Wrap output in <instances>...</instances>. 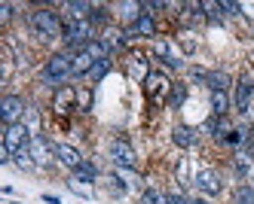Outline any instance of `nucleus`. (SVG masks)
<instances>
[{"label":"nucleus","instance_id":"3","mask_svg":"<svg viewBox=\"0 0 254 204\" xmlns=\"http://www.w3.org/2000/svg\"><path fill=\"white\" fill-rule=\"evenodd\" d=\"M64 40H67L70 46H86V43H92V18H83V22L67 18V22H64Z\"/></svg>","mask_w":254,"mask_h":204},{"label":"nucleus","instance_id":"9","mask_svg":"<svg viewBox=\"0 0 254 204\" xmlns=\"http://www.w3.org/2000/svg\"><path fill=\"white\" fill-rule=\"evenodd\" d=\"M111 159H114V164H120V168H132L135 164V150L129 146V140H114L111 143Z\"/></svg>","mask_w":254,"mask_h":204},{"label":"nucleus","instance_id":"2","mask_svg":"<svg viewBox=\"0 0 254 204\" xmlns=\"http://www.w3.org/2000/svg\"><path fill=\"white\" fill-rule=\"evenodd\" d=\"M144 95H147V101L153 104V107H162L169 101V95H172V82H169V77L166 73H159V70H153L147 80H144Z\"/></svg>","mask_w":254,"mask_h":204},{"label":"nucleus","instance_id":"21","mask_svg":"<svg viewBox=\"0 0 254 204\" xmlns=\"http://www.w3.org/2000/svg\"><path fill=\"white\" fill-rule=\"evenodd\" d=\"M205 80L211 82V91H227V85H230V77H227V73H221V70H214V73H208Z\"/></svg>","mask_w":254,"mask_h":204},{"label":"nucleus","instance_id":"31","mask_svg":"<svg viewBox=\"0 0 254 204\" xmlns=\"http://www.w3.org/2000/svg\"><path fill=\"white\" fill-rule=\"evenodd\" d=\"M9 15H12V3H3V6H0V18H3V22H6Z\"/></svg>","mask_w":254,"mask_h":204},{"label":"nucleus","instance_id":"7","mask_svg":"<svg viewBox=\"0 0 254 204\" xmlns=\"http://www.w3.org/2000/svg\"><path fill=\"white\" fill-rule=\"evenodd\" d=\"M31 140H34V137L28 134V128H25V125H6V140H3V146H6V153H9V156H15L19 150H25Z\"/></svg>","mask_w":254,"mask_h":204},{"label":"nucleus","instance_id":"24","mask_svg":"<svg viewBox=\"0 0 254 204\" xmlns=\"http://www.w3.org/2000/svg\"><path fill=\"white\" fill-rule=\"evenodd\" d=\"M236 204H254V189L251 186H239L236 189Z\"/></svg>","mask_w":254,"mask_h":204},{"label":"nucleus","instance_id":"1","mask_svg":"<svg viewBox=\"0 0 254 204\" xmlns=\"http://www.w3.org/2000/svg\"><path fill=\"white\" fill-rule=\"evenodd\" d=\"M31 28L43 40H56V37H64V22L52 12V9H37L31 15Z\"/></svg>","mask_w":254,"mask_h":204},{"label":"nucleus","instance_id":"25","mask_svg":"<svg viewBox=\"0 0 254 204\" xmlns=\"http://www.w3.org/2000/svg\"><path fill=\"white\" fill-rule=\"evenodd\" d=\"M184 98H187V88L181 85V82H178V85H172V95H169V101L178 107V104H184Z\"/></svg>","mask_w":254,"mask_h":204},{"label":"nucleus","instance_id":"29","mask_svg":"<svg viewBox=\"0 0 254 204\" xmlns=\"http://www.w3.org/2000/svg\"><path fill=\"white\" fill-rule=\"evenodd\" d=\"M221 9H224V12H230V15H236V12H239V3H233V0H224Z\"/></svg>","mask_w":254,"mask_h":204},{"label":"nucleus","instance_id":"13","mask_svg":"<svg viewBox=\"0 0 254 204\" xmlns=\"http://www.w3.org/2000/svg\"><path fill=\"white\" fill-rule=\"evenodd\" d=\"M56 156H59V162H62V164H67V168H74V171L83 164V156L74 150V146H67V143L56 146Z\"/></svg>","mask_w":254,"mask_h":204},{"label":"nucleus","instance_id":"26","mask_svg":"<svg viewBox=\"0 0 254 204\" xmlns=\"http://www.w3.org/2000/svg\"><path fill=\"white\" fill-rule=\"evenodd\" d=\"M89 107H92V91L89 88L77 91V110H89Z\"/></svg>","mask_w":254,"mask_h":204},{"label":"nucleus","instance_id":"28","mask_svg":"<svg viewBox=\"0 0 254 204\" xmlns=\"http://www.w3.org/2000/svg\"><path fill=\"white\" fill-rule=\"evenodd\" d=\"M181 46H184V52H196V43H193V34L190 31L181 34Z\"/></svg>","mask_w":254,"mask_h":204},{"label":"nucleus","instance_id":"4","mask_svg":"<svg viewBox=\"0 0 254 204\" xmlns=\"http://www.w3.org/2000/svg\"><path fill=\"white\" fill-rule=\"evenodd\" d=\"M70 73H74V64H70L67 55H52V58L46 61V67H43V77L49 82H64Z\"/></svg>","mask_w":254,"mask_h":204},{"label":"nucleus","instance_id":"32","mask_svg":"<svg viewBox=\"0 0 254 204\" xmlns=\"http://www.w3.org/2000/svg\"><path fill=\"white\" fill-rule=\"evenodd\" d=\"M169 204H190V201H187V198H181V195H172Z\"/></svg>","mask_w":254,"mask_h":204},{"label":"nucleus","instance_id":"16","mask_svg":"<svg viewBox=\"0 0 254 204\" xmlns=\"http://www.w3.org/2000/svg\"><path fill=\"white\" fill-rule=\"evenodd\" d=\"M28 150H31V159H34V164H49V143H46L43 137H34Z\"/></svg>","mask_w":254,"mask_h":204},{"label":"nucleus","instance_id":"12","mask_svg":"<svg viewBox=\"0 0 254 204\" xmlns=\"http://www.w3.org/2000/svg\"><path fill=\"white\" fill-rule=\"evenodd\" d=\"M153 34H156V25H153V18L147 12H144L135 25H129V31H126V37H153Z\"/></svg>","mask_w":254,"mask_h":204},{"label":"nucleus","instance_id":"8","mask_svg":"<svg viewBox=\"0 0 254 204\" xmlns=\"http://www.w3.org/2000/svg\"><path fill=\"white\" fill-rule=\"evenodd\" d=\"M25 113V101L15 98V95H6L0 101V116H3L6 125H19V116Z\"/></svg>","mask_w":254,"mask_h":204},{"label":"nucleus","instance_id":"20","mask_svg":"<svg viewBox=\"0 0 254 204\" xmlns=\"http://www.w3.org/2000/svg\"><path fill=\"white\" fill-rule=\"evenodd\" d=\"M95 164H89V162H83L80 164V168L74 171V180H70V183H89V180H95Z\"/></svg>","mask_w":254,"mask_h":204},{"label":"nucleus","instance_id":"22","mask_svg":"<svg viewBox=\"0 0 254 204\" xmlns=\"http://www.w3.org/2000/svg\"><path fill=\"white\" fill-rule=\"evenodd\" d=\"M199 6H202V15L205 18H211V22H221V3H214V0H202V3H199Z\"/></svg>","mask_w":254,"mask_h":204},{"label":"nucleus","instance_id":"5","mask_svg":"<svg viewBox=\"0 0 254 204\" xmlns=\"http://www.w3.org/2000/svg\"><path fill=\"white\" fill-rule=\"evenodd\" d=\"M251 98H254V70H242V77H239V82H236V107L245 110L251 107Z\"/></svg>","mask_w":254,"mask_h":204},{"label":"nucleus","instance_id":"19","mask_svg":"<svg viewBox=\"0 0 254 204\" xmlns=\"http://www.w3.org/2000/svg\"><path fill=\"white\" fill-rule=\"evenodd\" d=\"M123 40H126V34H123V31H117V28H107V31H104V37H101V43H104L107 49H120V46H123Z\"/></svg>","mask_w":254,"mask_h":204},{"label":"nucleus","instance_id":"33","mask_svg":"<svg viewBox=\"0 0 254 204\" xmlns=\"http://www.w3.org/2000/svg\"><path fill=\"white\" fill-rule=\"evenodd\" d=\"M43 201H46V204H59V198H56V195H43Z\"/></svg>","mask_w":254,"mask_h":204},{"label":"nucleus","instance_id":"18","mask_svg":"<svg viewBox=\"0 0 254 204\" xmlns=\"http://www.w3.org/2000/svg\"><path fill=\"white\" fill-rule=\"evenodd\" d=\"M211 110H214V116H227V110H230L227 91H211Z\"/></svg>","mask_w":254,"mask_h":204},{"label":"nucleus","instance_id":"27","mask_svg":"<svg viewBox=\"0 0 254 204\" xmlns=\"http://www.w3.org/2000/svg\"><path fill=\"white\" fill-rule=\"evenodd\" d=\"M107 70H111V61H98L89 77H92V80H101V77H107Z\"/></svg>","mask_w":254,"mask_h":204},{"label":"nucleus","instance_id":"17","mask_svg":"<svg viewBox=\"0 0 254 204\" xmlns=\"http://www.w3.org/2000/svg\"><path fill=\"white\" fill-rule=\"evenodd\" d=\"M172 140L178 146H193L196 143V131H193V128H187V125H178L175 131H172Z\"/></svg>","mask_w":254,"mask_h":204},{"label":"nucleus","instance_id":"34","mask_svg":"<svg viewBox=\"0 0 254 204\" xmlns=\"http://www.w3.org/2000/svg\"><path fill=\"white\" fill-rule=\"evenodd\" d=\"M196 204H208V201H196Z\"/></svg>","mask_w":254,"mask_h":204},{"label":"nucleus","instance_id":"23","mask_svg":"<svg viewBox=\"0 0 254 204\" xmlns=\"http://www.w3.org/2000/svg\"><path fill=\"white\" fill-rule=\"evenodd\" d=\"M141 204H169V198L162 195V192H156V189H147L144 198H141Z\"/></svg>","mask_w":254,"mask_h":204},{"label":"nucleus","instance_id":"14","mask_svg":"<svg viewBox=\"0 0 254 204\" xmlns=\"http://www.w3.org/2000/svg\"><path fill=\"white\" fill-rule=\"evenodd\" d=\"M70 64H74V73H77V77H83V73H92V67H95L98 61H95L86 49H80L74 58H70Z\"/></svg>","mask_w":254,"mask_h":204},{"label":"nucleus","instance_id":"11","mask_svg":"<svg viewBox=\"0 0 254 204\" xmlns=\"http://www.w3.org/2000/svg\"><path fill=\"white\" fill-rule=\"evenodd\" d=\"M196 186L202 189L205 195H217V192H221V174L211 171V168H202L196 174Z\"/></svg>","mask_w":254,"mask_h":204},{"label":"nucleus","instance_id":"15","mask_svg":"<svg viewBox=\"0 0 254 204\" xmlns=\"http://www.w3.org/2000/svg\"><path fill=\"white\" fill-rule=\"evenodd\" d=\"M153 55H156V58L166 64V67H181V61L175 58V52H172V46H169L166 40H156V43H153Z\"/></svg>","mask_w":254,"mask_h":204},{"label":"nucleus","instance_id":"10","mask_svg":"<svg viewBox=\"0 0 254 204\" xmlns=\"http://www.w3.org/2000/svg\"><path fill=\"white\" fill-rule=\"evenodd\" d=\"M52 110H56V116H67L70 110H77V91L74 88H59L56 101H52Z\"/></svg>","mask_w":254,"mask_h":204},{"label":"nucleus","instance_id":"6","mask_svg":"<svg viewBox=\"0 0 254 204\" xmlns=\"http://www.w3.org/2000/svg\"><path fill=\"white\" fill-rule=\"evenodd\" d=\"M126 73H129V80L144 82V80L150 77V70H147V55L138 52V49H132L129 55H126Z\"/></svg>","mask_w":254,"mask_h":204},{"label":"nucleus","instance_id":"30","mask_svg":"<svg viewBox=\"0 0 254 204\" xmlns=\"http://www.w3.org/2000/svg\"><path fill=\"white\" fill-rule=\"evenodd\" d=\"M101 18H107V9L104 6H95L92 9V22H101Z\"/></svg>","mask_w":254,"mask_h":204}]
</instances>
